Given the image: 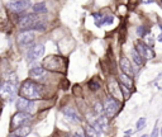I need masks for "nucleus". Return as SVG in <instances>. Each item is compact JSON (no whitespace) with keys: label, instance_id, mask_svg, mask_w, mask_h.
<instances>
[{"label":"nucleus","instance_id":"2","mask_svg":"<svg viewBox=\"0 0 162 137\" xmlns=\"http://www.w3.org/2000/svg\"><path fill=\"white\" fill-rule=\"evenodd\" d=\"M62 63L63 65H67V61L60 56L52 55V56H48L43 60L42 66L46 70H48V71H63L65 72L67 66H62Z\"/></svg>","mask_w":162,"mask_h":137},{"label":"nucleus","instance_id":"40","mask_svg":"<svg viewBox=\"0 0 162 137\" xmlns=\"http://www.w3.org/2000/svg\"><path fill=\"white\" fill-rule=\"evenodd\" d=\"M160 27H161V31H162V24H161V25H160Z\"/></svg>","mask_w":162,"mask_h":137},{"label":"nucleus","instance_id":"38","mask_svg":"<svg viewBox=\"0 0 162 137\" xmlns=\"http://www.w3.org/2000/svg\"><path fill=\"white\" fill-rule=\"evenodd\" d=\"M141 137H149V136H148V135H142Z\"/></svg>","mask_w":162,"mask_h":137},{"label":"nucleus","instance_id":"35","mask_svg":"<svg viewBox=\"0 0 162 137\" xmlns=\"http://www.w3.org/2000/svg\"><path fill=\"white\" fill-rule=\"evenodd\" d=\"M158 41H160V42H162V33L160 34V36H158Z\"/></svg>","mask_w":162,"mask_h":137},{"label":"nucleus","instance_id":"30","mask_svg":"<svg viewBox=\"0 0 162 137\" xmlns=\"http://www.w3.org/2000/svg\"><path fill=\"white\" fill-rule=\"evenodd\" d=\"M158 135H160V130H158L157 124H156L155 128H153V131H152V135H151V137H158Z\"/></svg>","mask_w":162,"mask_h":137},{"label":"nucleus","instance_id":"13","mask_svg":"<svg viewBox=\"0 0 162 137\" xmlns=\"http://www.w3.org/2000/svg\"><path fill=\"white\" fill-rule=\"evenodd\" d=\"M34 33L31 31H23L18 34V43L20 46H28L33 42Z\"/></svg>","mask_w":162,"mask_h":137},{"label":"nucleus","instance_id":"31","mask_svg":"<svg viewBox=\"0 0 162 137\" xmlns=\"http://www.w3.org/2000/svg\"><path fill=\"white\" fill-rule=\"evenodd\" d=\"M155 45V39H153L152 36L147 37V46H149V47H152V46Z\"/></svg>","mask_w":162,"mask_h":137},{"label":"nucleus","instance_id":"8","mask_svg":"<svg viewBox=\"0 0 162 137\" xmlns=\"http://www.w3.org/2000/svg\"><path fill=\"white\" fill-rule=\"evenodd\" d=\"M0 92H1L3 99L8 98L11 102L14 99V97H15V94H17V85H13V84H10L9 81H3Z\"/></svg>","mask_w":162,"mask_h":137},{"label":"nucleus","instance_id":"1","mask_svg":"<svg viewBox=\"0 0 162 137\" xmlns=\"http://www.w3.org/2000/svg\"><path fill=\"white\" fill-rule=\"evenodd\" d=\"M42 85L37 84L36 81L33 80H25L23 81L22 86H20V95L25 99H29V100H34V99H39L42 97Z\"/></svg>","mask_w":162,"mask_h":137},{"label":"nucleus","instance_id":"24","mask_svg":"<svg viewBox=\"0 0 162 137\" xmlns=\"http://www.w3.org/2000/svg\"><path fill=\"white\" fill-rule=\"evenodd\" d=\"M85 133H86L87 137H99V133L95 131V128H94L93 126H87L86 127V131H85Z\"/></svg>","mask_w":162,"mask_h":137},{"label":"nucleus","instance_id":"27","mask_svg":"<svg viewBox=\"0 0 162 137\" xmlns=\"http://www.w3.org/2000/svg\"><path fill=\"white\" fill-rule=\"evenodd\" d=\"M120 89H122V93H123V95H124V99H128L129 97H131L132 92H131V90H129V88H127L125 85H123V84H120Z\"/></svg>","mask_w":162,"mask_h":137},{"label":"nucleus","instance_id":"32","mask_svg":"<svg viewBox=\"0 0 162 137\" xmlns=\"http://www.w3.org/2000/svg\"><path fill=\"white\" fill-rule=\"evenodd\" d=\"M79 90H80V85H75V86H73V94L77 95V97L81 94V93L79 92Z\"/></svg>","mask_w":162,"mask_h":137},{"label":"nucleus","instance_id":"5","mask_svg":"<svg viewBox=\"0 0 162 137\" xmlns=\"http://www.w3.org/2000/svg\"><path fill=\"white\" fill-rule=\"evenodd\" d=\"M15 106H17L18 112H24V113H29L31 114L34 110V108H36V103H34V100H29V99L20 97L17 99Z\"/></svg>","mask_w":162,"mask_h":137},{"label":"nucleus","instance_id":"10","mask_svg":"<svg viewBox=\"0 0 162 137\" xmlns=\"http://www.w3.org/2000/svg\"><path fill=\"white\" fill-rule=\"evenodd\" d=\"M7 5L10 11L19 14V13H23L25 9H28L32 4L31 1H27V0H18V1H8Z\"/></svg>","mask_w":162,"mask_h":137},{"label":"nucleus","instance_id":"28","mask_svg":"<svg viewBox=\"0 0 162 137\" xmlns=\"http://www.w3.org/2000/svg\"><path fill=\"white\" fill-rule=\"evenodd\" d=\"M144 126H146V118L142 117V118L138 119V122H137V130H138V131H141Z\"/></svg>","mask_w":162,"mask_h":137},{"label":"nucleus","instance_id":"20","mask_svg":"<svg viewBox=\"0 0 162 137\" xmlns=\"http://www.w3.org/2000/svg\"><path fill=\"white\" fill-rule=\"evenodd\" d=\"M131 55H132V59H133V61H134L135 65H142V63H143L142 56H141V55L138 53L137 51H135V48H133V49L131 51Z\"/></svg>","mask_w":162,"mask_h":137},{"label":"nucleus","instance_id":"4","mask_svg":"<svg viewBox=\"0 0 162 137\" xmlns=\"http://www.w3.org/2000/svg\"><path fill=\"white\" fill-rule=\"evenodd\" d=\"M103 104H104L105 116H107L108 118L115 117L117 113H118V110H119V103H118L115 99H113L111 97H108V98L104 99Z\"/></svg>","mask_w":162,"mask_h":137},{"label":"nucleus","instance_id":"17","mask_svg":"<svg viewBox=\"0 0 162 137\" xmlns=\"http://www.w3.org/2000/svg\"><path fill=\"white\" fill-rule=\"evenodd\" d=\"M31 131H32V128L29 126H23V127H20L18 130L14 131V136L15 137H25L31 133Z\"/></svg>","mask_w":162,"mask_h":137},{"label":"nucleus","instance_id":"26","mask_svg":"<svg viewBox=\"0 0 162 137\" xmlns=\"http://www.w3.org/2000/svg\"><path fill=\"white\" fill-rule=\"evenodd\" d=\"M147 33H149V29H147V27H144V25H141L137 28V34L139 37H144Z\"/></svg>","mask_w":162,"mask_h":137},{"label":"nucleus","instance_id":"23","mask_svg":"<svg viewBox=\"0 0 162 137\" xmlns=\"http://www.w3.org/2000/svg\"><path fill=\"white\" fill-rule=\"evenodd\" d=\"M96 122L103 127V130L104 131H107V128L109 127V121H108L107 116H99V118H98V121Z\"/></svg>","mask_w":162,"mask_h":137},{"label":"nucleus","instance_id":"15","mask_svg":"<svg viewBox=\"0 0 162 137\" xmlns=\"http://www.w3.org/2000/svg\"><path fill=\"white\" fill-rule=\"evenodd\" d=\"M119 65H120V69H122V72H123V74L128 75V76H132V75H133V70H132L131 61L127 59V57H124V56L120 57Z\"/></svg>","mask_w":162,"mask_h":137},{"label":"nucleus","instance_id":"16","mask_svg":"<svg viewBox=\"0 0 162 137\" xmlns=\"http://www.w3.org/2000/svg\"><path fill=\"white\" fill-rule=\"evenodd\" d=\"M33 11L36 14H46L48 9L46 7V3L45 1H38L36 4H33Z\"/></svg>","mask_w":162,"mask_h":137},{"label":"nucleus","instance_id":"11","mask_svg":"<svg viewBox=\"0 0 162 137\" xmlns=\"http://www.w3.org/2000/svg\"><path fill=\"white\" fill-rule=\"evenodd\" d=\"M62 113L67 121L73 122V123H80L81 122V116H80V113H79V110L71 106L62 108Z\"/></svg>","mask_w":162,"mask_h":137},{"label":"nucleus","instance_id":"29","mask_svg":"<svg viewBox=\"0 0 162 137\" xmlns=\"http://www.w3.org/2000/svg\"><path fill=\"white\" fill-rule=\"evenodd\" d=\"M91 126H93L94 128H95V131H96V132H98V133H99V135H101V133H103V132H104V130H103V127H101V126H100V124L98 123V122H94V123H93V124H91Z\"/></svg>","mask_w":162,"mask_h":137},{"label":"nucleus","instance_id":"37","mask_svg":"<svg viewBox=\"0 0 162 137\" xmlns=\"http://www.w3.org/2000/svg\"><path fill=\"white\" fill-rule=\"evenodd\" d=\"M160 136L162 137V128H161V130H160Z\"/></svg>","mask_w":162,"mask_h":137},{"label":"nucleus","instance_id":"14","mask_svg":"<svg viewBox=\"0 0 162 137\" xmlns=\"http://www.w3.org/2000/svg\"><path fill=\"white\" fill-rule=\"evenodd\" d=\"M29 76L33 80H41L42 78L46 76V70L43 66H34L29 71Z\"/></svg>","mask_w":162,"mask_h":137},{"label":"nucleus","instance_id":"12","mask_svg":"<svg viewBox=\"0 0 162 137\" xmlns=\"http://www.w3.org/2000/svg\"><path fill=\"white\" fill-rule=\"evenodd\" d=\"M43 53H45V46L42 43H38V45H34L33 47L29 48L27 53V59L29 62H33V61L39 59L41 56H43Z\"/></svg>","mask_w":162,"mask_h":137},{"label":"nucleus","instance_id":"21","mask_svg":"<svg viewBox=\"0 0 162 137\" xmlns=\"http://www.w3.org/2000/svg\"><path fill=\"white\" fill-rule=\"evenodd\" d=\"M32 29L33 31H38V32H45L47 29V24H46V22L45 20H39L38 23H36V24L32 27Z\"/></svg>","mask_w":162,"mask_h":137},{"label":"nucleus","instance_id":"6","mask_svg":"<svg viewBox=\"0 0 162 137\" xmlns=\"http://www.w3.org/2000/svg\"><path fill=\"white\" fill-rule=\"evenodd\" d=\"M39 20H42V18L37 14H28V15H24L19 19V27L22 29H32V27Z\"/></svg>","mask_w":162,"mask_h":137},{"label":"nucleus","instance_id":"34","mask_svg":"<svg viewBox=\"0 0 162 137\" xmlns=\"http://www.w3.org/2000/svg\"><path fill=\"white\" fill-rule=\"evenodd\" d=\"M132 133H133V131L132 130H127L125 131V136H129V135H132Z\"/></svg>","mask_w":162,"mask_h":137},{"label":"nucleus","instance_id":"39","mask_svg":"<svg viewBox=\"0 0 162 137\" xmlns=\"http://www.w3.org/2000/svg\"><path fill=\"white\" fill-rule=\"evenodd\" d=\"M158 4H160V5H161V7H162V1H158Z\"/></svg>","mask_w":162,"mask_h":137},{"label":"nucleus","instance_id":"25","mask_svg":"<svg viewBox=\"0 0 162 137\" xmlns=\"http://www.w3.org/2000/svg\"><path fill=\"white\" fill-rule=\"evenodd\" d=\"M94 110H95V113H98V114H101L103 110H104V104L100 100H96L95 103H94Z\"/></svg>","mask_w":162,"mask_h":137},{"label":"nucleus","instance_id":"9","mask_svg":"<svg viewBox=\"0 0 162 137\" xmlns=\"http://www.w3.org/2000/svg\"><path fill=\"white\" fill-rule=\"evenodd\" d=\"M134 48H135V51L141 55V56L144 57V59L152 60L153 57H155V52H153V49H151V47L147 46V43L142 42V41H137V42H135V47Z\"/></svg>","mask_w":162,"mask_h":137},{"label":"nucleus","instance_id":"18","mask_svg":"<svg viewBox=\"0 0 162 137\" xmlns=\"http://www.w3.org/2000/svg\"><path fill=\"white\" fill-rule=\"evenodd\" d=\"M120 84L125 85L127 88H132V86H133V80L131 79V76H128V75L122 72V74H120Z\"/></svg>","mask_w":162,"mask_h":137},{"label":"nucleus","instance_id":"19","mask_svg":"<svg viewBox=\"0 0 162 137\" xmlns=\"http://www.w3.org/2000/svg\"><path fill=\"white\" fill-rule=\"evenodd\" d=\"M114 22V17L113 15H104L101 20L96 22V25L98 27H101V25H105V24H111Z\"/></svg>","mask_w":162,"mask_h":137},{"label":"nucleus","instance_id":"36","mask_svg":"<svg viewBox=\"0 0 162 137\" xmlns=\"http://www.w3.org/2000/svg\"><path fill=\"white\" fill-rule=\"evenodd\" d=\"M153 1H143V4H152Z\"/></svg>","mask_w":162,"mask_h":137},{"label":"nucleus","instance_id":"7","mask_svg":"<svg viewBox=\"0 0 162 137\" xmlns=\"http://www.w3.org/2000/svg\"><path fill=\"white\" fill-rule=\"evenodd\" d=\"M108 92L110 97L115 99L117 102H122L124 99V95H123L122 89H120V84H118L115 80H110L108 83Z\"/></svg>","mask_w":162,"mask_h":137},{"label":"nucleus","instance_id":"3","mask_svg":"<svg viewBox=\"0 0 162 137\" xmlns=\"http://www.w3.org/2000/svg\"><path fill=\"white\" fill-rule=\"evenodd\" d=\"M32 119V114L29 113H24V112H17L15 114L11 117V123H10V127L13 131L18 130V128L23 127L24 123H27L28 121Z\"/></svg>","mask_w":162,"mask_h":137},{"label":"nucleus","instance_id":"22","mask_svg":"<svg viewBox=\"0 0 162 137\" xmlns=\"http://www.w3.org/2000/svg\"><path fill=\"white\" fill-rule=\"evenodd\" d=\"M87 86H89V89L91 90V92H98V90L100 89V86H101V84H100L98 80L93 79V80H90L89 83H87Z\"/></svg>","mask_w":162,"mask_h":137},{"label":"nucleus","instance_id":"33","mask_svg":"<svg viewBox=\"0 0 162 137\" xmlns=\"http://www.w3.org/2000/svg\"><path fill=\"white\" fill-rule=\"evenodd\" d=\"M76 136H77V137H87V136H86V133H84L82 131H79V132L76 133Z\"/></svg>","mask_w":162,"mask_h":137}]
</instances>
